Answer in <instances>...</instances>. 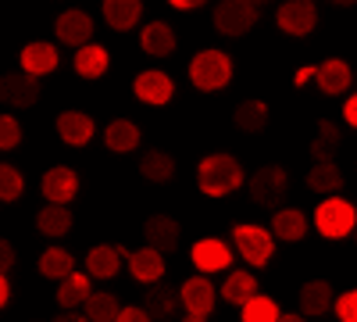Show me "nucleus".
<instances>
[{
  "mask_svg": "<svg viewBox=\"0 0 357 322\" xmlns=\"http://www.w3.org/2000/svg\"><path fill=\"white\" fill-rule=\"evenodd\" d=\"M183 322H204L200 315H183Z\"/></svg>",
  "mask_w": 357,
  "mask_h": 322,
  "instance_id": "obj_48",
  "label": "nucleus"
},
{
  "mask_svg": "<svg viewBox=\"0 0 357 322\" xmlns=\"http://www.w3.org/2000/svg\"><path fill=\"white\" fill-rule=\"evenodd\" d=\"M89 294H93V286H89V272H68L54 298H57V305H61L65 312H72L75 305H86Z\"/></svg>",
  "mask_w": 357,
  "mask_h": 322,
  "instance_id": "obj_24",
  "label": "nucleus"
},
{
  "mask_svg": "<svg viewBox=\"0 0 357 322\" xmlns=\"http://www.w3.org/2000/svg\"><path fill=\"white\" fill-rule=\"evenodd\" d=\"M275 22L289 36H307L318 25V8L311 4V0H286V4L279 8V15H275Z\"/></svg>",
  "mask_w": 357,
  "mask_h": 322,
  "instance_id": "obj_10",
  "label": "nucleus"
},
{
  "mask_svg": "<svg viewBox=\"0 0 357 322\" xmlns=\"http://www.w3.org/2000/svg\"><path fill=\"white\" fill-rule=\"evenodd\" d=\"M307 186H311L314 193H340V186H343L340 165H336V161H318V165L307 172Z\"/></svg>",
  "mask_w": 357,
  "mask_h": 322,
  "instance_id": "obj_31",
  "label": "nucleus"
},
{
  "mask_svg": "<svg viewBox=\"0 0 357 322\" xmlns=\"http://www.w3.org/2000/svg\"><path fill=\"white\" fill-rule=\"evenodd\" d=\"M190 258H193V265L207 276V272H222V269H229L232 265V251H229V244H222V240H200V244H193L190 247Z\"/></svg>",
  "mask_w": 357,
  "mask_h": 322,
  "instance_id": "obj_17",
  "label": "nucleus"
},
{
  "mask_svg": "<svg viewBox=\"0 0 357 322\" xmlns=\"http://www.w3.org/2000/svg\"><path fill=\"white\" fill-rule=\"evenodd\" d=\"M340 140H343L340 126L329 122V119H321V122H318V133H314V140H311V158H314V165H318V161H333V154L340 151Z\"/></svg>",
  "mask_w": 357,
  "mask_h": 322,
  "instance_id": "obj_28",
  "label": "nucleus"
},
{
  "mask_svg": "<svg viewBox=\"0 0 357 322\" xmlns=\"http://www.w3.org/2000/svg\"><path fill=\"white\" fill-rule=\"evenodd\" d=\"M104 143H107V151H114V154H129V151L139 147V126L132 119H114L104 129Z\"/></svg>",
  "mask_w": 357,
  "mask_h": 322,
  "instance_id": "obj_22",
  "label": "nucleus"
},
{
  "mask_svg": "<svg viewBox=\"0 0 357 322\" xmlns=\"http://www.w3.org/2000/svg\"><path fill=\"white\" fill-rule=\"evenodd\" d=\"M8 298H11V283H8V276L0 272V308L8 305Z\"/></svg>",
  "mask_w": 357,
  "mask_h": 322,
  "instance_id": "obj_44",
  "label": "nucleus"
},
{
  "mask_svg": "<svg viewBox=\"0 0 357 322\" xmlns=\"http://www.w3.org/2000/svg\"><path fill=\"white\" fill-rule=\"evenodd\" d=\"M240 312H243V322H279V315H282L272 298H261V294H254Z\"/></svg>",
  "mask_w": 357,
  "mask_h": 322,
  "instance_id": "obj_36",
  "label": "nucleus"
},
{
  "mask_svg": "<svg viewBox=\"0 0 357 322\" xmlns=\"http://www.w3.org/2000/svg\"><path fill=\"white\" fill-rule=\"evenodd\" d=\"M286 193H289V175L282 165H261L254 175H250V197L261 208H282L286 204Z\"/></svg>",
  "mask_w": 357,
  "mask_h": 322,
  "instance_id": "obj_6",
  "label": "nucleus"
},
{
  "mask_svg": "<svg viewBox=\"0 0 357 322\" xmlns=\"http://www.w3.org/2000/svg\"><path fill=\"white\" fill-rule=\"evenodd\" d=\"M11 265H15V247L4 240V237H0V272H11Z\"/></svg>",
  "mask_w": 357,
  "mask_h": 322,
  "instance_id": "obj_41",
  "label": "nucleus"
},
{
  "mask_svg": "<svg viewBox=\"0 0 357 322\" xmlns=\"http://www.w3.org/2000/svg\"><path fill=\"white\" fill-rule=\"evenodd\" d=\"M22 193H25V180H22V172H18L15 165H8V161H0V200L11 204V200H18Z\"/></svg>",
  "mask_w": 357,
  "mask_h": 322,
  "instance_id": "obj_37",
  "label": "nucleus"
},
{
  "mask_svg": "<svg viewBox=\"0 0 357 322\" xmlns=\"http://www.w3.org/2000/svg\"><path fill=\"white\" fill-rule=\"evenodd\" d=\"M54 322H89V319H86V315H79V312H61Z\"/></svg>",
  "mask_w": 357,
  "mask_h": 322,
  "instance_id": "obj_45",
  "label": "nucleus"
},
{
  "mask_svg": "<svg viewBox=\"0 0 357 322\" xmlns=\"http://www.w3.org/2000/svg\"><path fill=\"white\" fill-rule=\"evenodd\" d=\"M118 265H122V251L111 247V244H100L86 254V272L93 279H111L118 276Z\"/></svg>",
  "mask_w": 357,
  "mask_h": 322,
  "instance_id": "obj_25",
  "label": "nucleus"
},
{
  "mask_svg": "<svg viewBox=\"0 0 357 322\" xmlns=\"http://www.w3.org/2000/svg\"><path fill=\"white\" fill-rule=\"evenodd\" d=\"M232 122H236V129H243V133H261L268 126V104L264 101H243L240 108H236Z\"/></svg>",
  "mask_w": 357,
  "mask_h": 322,
  "instance_id": "obj_33",
  "label": "nucleus"
},
{
  "mask_svg": "<svg viewBox=\"0 0 357 322\" xmlns=\"http://www.w3.org/2000/svg\"><path fill=\"white\" fill-rule=\"evenodd\" d=\"M22 143V122L15 115H0V151H15Z\"/></svg>",
  "mask_w": 357,
  "mask_h": 322,
  "instance_id": "obj_38",
  "label": "nucleus"
},
{
  "mask_svg": "<svg viewBox=\"0 0 357 322\" xmlns=\"http://www.w3.org/2000/svg\"><path fill=\"white\" fill-rule=\"evenodd\" d=\"M36 229L43 237H65L72 229V208H65V204H47L36 215Z\"/></svg>",
  "mask_w": 357,
  "mask_h": 322,
  "instance_id": "obj_30",
  "label": "nucleus"
},
{
  "mask_svg": "<svg viewBox=\"0 0 357 322\" xmlns=\"http://www.w3.org/2000/svg\"><path fill=\"white\" fill-rule=\"evenodd\" d=\"M178 294H183V308L186 315H200L207 319L215 312V286L207 276H190L183 286H178Z\"/></svg>",
  "mask_w": 357,
  "mask_h": 322,
  "instance_id": "obj_13",
  "label": "nucleus"
},
{
  "mask_svg": "<svg viewBox=\"0 0 357 322\" xmlns=\"http://www.w3.org/2000/svg\"><path fill=\"white\" fill-rule=\"evenodd\" d=\"M72 265H75V258H72L65 247H47V251L40 254V272H43L47 279H65L68 272H75Z\"/></svg>",
  "mask_w": 357,
  "mask_h": 322,
  "instance_id": "obj_34",
  "label": "nucleus"
},
{
  "mask_svg": "<svg viewBox=\"0 0 357 322\" xmlns=\"http://www.w3.org/2000/svg\"><path fill=\"white\" fill-rule=\"evenodd\" d=\"M314 226H318L321 237L343 240V237H350V229L357 226V208L350 200H343V197H325L314 208Z\"/></svg>",
  "mask_w": 357,
  "mask_h": 322,
  "instance_id": "obj_4",
  "label": "nucleus"
},
{
  "mask_svg": "<svg viewBox=\"0 0 357 322\" xmlns=\"http://www.w3.org/2000/svg\"><path fill=\"white\" fill-rule=\"evenodd\" d=\"M122 251V258L129 261V272L132 279L146 283V286H154L165 279V254L154 251V247H139V251H129V247H118Z\"/></svg>",
  "mask_w": 357,
  "mask_h": 322,
  "instance_id": "obj_9",
  "label": "nucleus"
},
{
  "mask_svg": "<svg viewBox=\"0 0 357 322\" xmlns=\"http://www.w3.org/2000/svg\"><path fill=\"white\" fill-rule=\"evenodd\" d=\"M143 237H146V247H154L161 254H172V251H178V244H183V229H178V222L172 215H151L143 222Z\"/></svg>",
  "mask_w": 357,
  "mask_h": 322,
  "instance_id": "obj_12",
  "label": "nucleus"
},
{
  "mask_svg": "<svg viewBox=\"0 0 357 322\" xmlns=\"http://www.w3.org/2000/svg\"><path fill=\"white\" fill-rule=\"evenodd\" d=\"M114 322H154L151 315H146V308H136V305H129V308H122L118 312V319Z\"/></svg>",
  "mask_w": 357,
  "mask_h": 322,
  "instance_id": "obj_40",
  "label": "nucleus"
},
{
  "mask_svg": "<svg viewBox=\"0 0 357 322\" xmlns=\"http://www.w3.org/2000/svg\"><path fill=\"white\" fill-rule=\"evenodd\" d=\"M54 33H57V43L82 50V47L89 43V36H93V18H89L86 11H79V8H72V11H65V15H57Z\"/></svg>",
  "mask_w": 357,
  "mask_h": 322,
  "instance_id": "obj_11",
  "label": "nucleus"
},
{
  "mask_svg": "<svg viewBox=\"0 0 357 322\" xmlns=\"http://www.w3.org/2000/svg\"><path fill=\"white\" fill-rule=\"evenodd\" d=\"M40 190H43L47 204H65L68 208V204L75 200V193H79V172L68 168V165H54V168H47Z\"/></svg>",
  "mask_w": 357,
  "mask_h": 322,
  "instance_id": "obj_7",
  "label": "nucleus"
},
{
  "mask_svg": "<svg viewBox=\"0 0 357 322\" xmlns=\"http://www.w3.org/2000/svg\"><path fill=\"white\" fill-rule=\"evenodd\" d=\"M279 322H307V319H304V315H293V312H282Z\"/></svg>",
  "mask_w": 357,
  "mask_h": 322,
  "instance_id": "obj_47",
  "label": "nucleus"
},
{
  "mask_svg": "<svg viewBox=\"0 0 357 322\" xmlns=\"http://www.w3.org/2000/svg\"><path fill=\"white\" fill-rule=\"evenodd\" d=\"M104 18L111 29H118V33H126V29H132L143 15V4L139 0H104Z\"/></svg>",
  "mask_w": 357,
  "mask_h": 322,
  "instance_id": "obj_27",
  "label": "nucleus"
},
{
  "mask_svg": "<svg viewBox=\"0 0 357 322\" xmlns=\"http://www.w3.org/2000/svg\"><path fill=\"white\" fill-rule=\"evenodd\" d=\"M254 294H257V279H254L250 272H232V276L225 279V286H222V298H225L232 308H243Z\"/></svg>",
  "mask_w": 357,
  "mask_h": 322,
  "instance_id": "obj_32",
  "label": "nucleus"
},
{
  "mask_svg": "<svg viewBox=\"0 0 357 322\" xmlns=\"http://www.w3.org/2000/svg\"><path fill=\"white\" fill-rule=\"evenodd\" d=\"M314 79H318L325 97H336V94H347L350 90L354 72H350V65L343 61V57H329V61L314 65Z\"/></svg>",
  "mask_w": 357,
  "mask_h": 322,
  "instance_id": "obj_15",
  "label": "nucleus"
},
{
  "mask_svg": "<svg viewBox=\"0 0 357 322\" xmlns=\"http://www.w3.org/2000/svg\"><path fill=\"white\" fill-rule=\"evenodd\" d=\"M190 82L204 94H215V90H225L232 82V57L225 50H215L207 47L200 50L193 61H190Z\"/></svg>",
  "mask_w": 357,
  "mask_h": 322,
  "instance_id": "obj_2",
  "label": "nucleus"
},
{
  "mask_svg": "<svg viewBox=\"0 0 357 322\" xmlns=\"http://www.w3.org/2000/svg\"><path fill=\"white\" fill-rule=\"evenodd\" d=\"M54 68H57V47L54 43H29V47H22V72L25 75L40 79V75H50Z\"/></svg>",
  "mask_w": 357,
  "mask_h": 322,
  "instance_id": "obj_20",
  "label": "nucleus"
},
{
  "mask_svg": "<svg viewBox=\"0 0 357 322\" xmlns=\"http://www.w3.org/2000/svg\"><path fill=\"white\" fill-rule=\"evenodd\" d=\"M139 47L151 54V57H168V54L175 50V33H172V25H168V22H151V25H143Z\"/></svg>",
  "mask_w": 357,
  "mask_h": 322,
  "instance_id": "obj_23",
  "label": "nucleus"
},
{
  "mask_svg": "<svg viewBox=\"0 0 357 322\" xmlns=\"http://www.w3.org/2000/svg\"><path fill=\"white\" fill-rule=\"evenodd\" d=\"M72 65H75V72L82 79H100L107 72V65H111V54L100 43H86L82 50H75V61Z\"/></svg>",
  "mask_w": 357,
  "mask_h": 322,
  "instance_id": "obj_26",
  "label": "nucleus"
},
{
  "mask_svg": "<svg viewBox=\"0 0 357 322\" xmlns=\"http://www.w3.org/2000/svg\"><path fill=\"white\" fill-rule=\"evenodd\" d=\"M178 305H183V294H178V286H168V283H154V290L146 294V315L154 322L175 319Z\"/></svg>",
  "mask_w": 357,
  "mask_h": 322,
  "instance_id": "obj_19",
  "label": "nucleus"
},
{
  "mask_svg": "<svg viewBox=\"0 0 357 322\" xmlns=\"http://www.w3.org/2000/svg\"><path fill=\"white\" fill-rule=\"evenodd\" d=\"M333 305H336V298H333V286L325 283V279H307L301 286V315L304 319L333 312Z\"/></svg>",
  "mask_w": 357,
  "mask_h": 322,
  "instance_id": "obj_18",
  "label": "nucleus"
},
{
  "mask_svg": "<svg viewBox=\"0 0 357 322\" xmlns=\"http://www.w3.org/2000/svg\"><path fill=\"white\" fill-rule=\"evenodd\" d=\"M232 240H236L240 258L247 261V265H254V269H264L268 261H272V254H275V237H272V229H264V226H250V222L236 226Z\"/></svg>",
  "mask_w": 357,
  "mask_h": 322,
  "instance_id": "obj_5",
  "label": "nucleus"
},
{
  "mask_svg": "<svg viewBox=\"0 0 357 322\" xmlns=\"http://www.w3.org/2000/svg\"><path fill=\"white\" fill-rule=\"evenodd\" d=\"M311 75H314V65H307V68H301V72H296V75H293V82H296V86H304V82H307Z\"/></svg>",
  "mask_w": 357,
  "mask_h": 322,
  "instance_id": "obj_46",
  "label": "nucleus"
},
{
  "mask_svg": "<svg viewBox=\"0 0 357 322\" xmlns=\"http://www.w3.org/2000/svg\"><path fill=\"white\" fill-rule=\"evenodd\" d=\"M40 79L25 75V72H8L0 75V101L11 104V108H33L40 101Z\"/></svg>",
  "mask_w": 357,
  "mask_h": 322,
  "instance_id": "obj_8",
  "label": "nucleus"
},
{
  "mask_svg": "<svg viewBox=\"0 0 357 322\" xmlns=\"http://www.w3.org/2000/svg\"><path fill=\"white\" fill-rule=\"evenodd\" d=\"M82 308H86V319L89 322H114L118 312H122V305H118L114 294H89Z\"/></svg>",
  "mask_w": 357,
  "mask_h": 322,
  "instance_id": "obj_35",
  "label": "nucleus"
},
{
  "mask_svg": "<svg viewBox=\"0 0 357 322\" xmlns=\"http://www.w3.org/2000/svg\"><path fill=\"white\" fill-rule=\"evenodd\" d=\"M93 133H97V126L86 111H61L57 115V136H61L68 147H86V143L93 140Z\"/></svg>",
  "mask_w": 357,
  "mask_h": 322,
  "instance_id": "obj_16",
  "label": "nucleus"
},
{
  "mask_svg": "<svg viewBox=\"0 0 357 322\" xmlns=\"http://www.w3.org/2000/svg\"><path fill=\"white\" fill-rule=\"evenodd\" d=\"M272 237L275 240H286V244H296L307 237V215L301 208H279L272 215Z\"/></svg>",
  "mask_w": 357,
  "mask_h": 322,
  "instance_id": "obj_21",
  "label": "nucleus"
},
{
  "mask_svg": "<svg viewBox=\"0 0 357 322\" xmlns=\"http://www.w3.org/2000/svg\"><path fill=\"white\" fill-rule=\"evenodd\" d=\"M243 183V165L232 154H207L197 165V186L207 197H225Z\"/></svg>",
  "mask_w": 357,
  "mask_h": 322,
  "instance_id": "obj_1",
  "label": "nucleus"
},
{
  "mask_svg": "<svg viewBox=\"0 0 357 322\" xmlns=\"http://www.w3.org/2000/svg\"><path fill=\"white\" fill-rule=\"evenodd\" d=\"M333 308H336L340 322H357V290H347V294H340Z\"/></svg>",
  "mask_w": 357,
  "mask_h": 322,
  "instance_id": "obj_39",
  "label": "nucleus"
},
{
  "mask_svg": "<svg viewBox=\"0 0 357 322\" xmlns=\"http://www.w3.org/2000/svg\"><path fill=\"white\" fill-rule=\"evenodd\" d=\"M343 119H347V122H350V126L357 129V94H354V97H350V101L343 104Z\"/></svg>",
  "mask_w": 357,
  "mask_h": 322,
  "instance_id": "obj_42",
  "label": "nucleus"
},
{
  "mask_svg": "<svg viewBox=\"0 0 357 322\" xmlns=\"http://www.w3.org/2000/svg\"><path fill=\"white\" fill-rule=\"evenodd\" d=\"M215 29L222 36L236 40V36H247L254 22L261 18V4L257 0H222V4H215Z\"/></svg>",
  "mask_w": 357,
  "mask_h": 322,
  "instance_id": "obj_3",
  "label": "nucleus"
},
{
  "mask_svg": "<svg viewBox=\"0 0 357 322\" xmlns=\"http://www.w3.org/2000/svg\"><path fill=\"white\" fill-rule=\"evenodd\" d=\"M139 175L146 183H168L175 175V158L168 151H146L139 158Z\"/></svg>",
  "mask_w": 357,
  "mask_h": 322,
  "instance_id": "obj_29",
  "label": "nucleus"
},
{
  "mask_svg": "<svg viewBox=\"0 0 357 322\" xmlns=\"http://www.w3.org/2000/svg\"><path fill=\"white\" fill-rule=\"evenodd\" d=\"M172 8L175 11H197V8H207L204 0H172Z\"/></svg>",
  "mask_w": 357,
  "mask_h": 322,
  "instance_id": "obj_43",
  "label": "nucleus"
},
{
  "mask_svg": "<svg viewBox=\"0 0 357 322\" xmlns=\"http://www.w3.org/2000/svg\"><path fill=\"white\" fill-rule=\"evenodd\" d=\"M132 94H136V101H143V104L161 108V104H168V101H172L175 86H172V79H168L165 72L151 68V72H139V75H136V82H132Z\"/></svg>",
  "mask_w": 357,
  "mask_h": 322,
  "instance_id": "obj_14",
  "label": "nucleus"
}]
</instances>
